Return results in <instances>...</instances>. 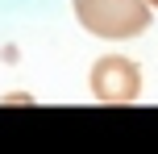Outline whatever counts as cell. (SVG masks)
<instances>
[{
  "label": "cell",
  "instance_id": "6da1fadb",
  "mask_svg": "<svg viewBox=\"0 0 158 154\" xmlns=\"http://www.w3.org/2000/svg\"><path fill=\"white\" fill-rule=\"evenodd\" d=\"M71 13L100 42H129L146 33L154 21L150 0H71Z\"/></svg>",
  "mask_w": 158,
  "mask_h": 154
},
{
  "label": "cell",
  "instance_id": "7a4b0ae2",
  "mask_svg": "<svg viewBox=\"0 0 158 154\" xmlns=\"http://www.w3.org/2000/svg\"><path fill=\"white\" fill-rule=\"evenodd\" d=\"M87 92L100 104H129L142 96V67L129 54H100L87 71Z\"/></svg>",
  "mask_w": 158,
  "mask_h": 154
},
{
  "label": "cell",
  "instance_id": "3957f363",
  "mask_svg": "<svg viewBox=\"0 0 158 154\" xmlns=\"http://www.w3.org/2000/svg\"><path fill=\"white\" fill-rule=\"evenodd\" d=\"M150 4H154V13H158V0H150Z\"/></svg>",
  "mask_w": 158,
  "mask_h": 154
}]
</instances>
